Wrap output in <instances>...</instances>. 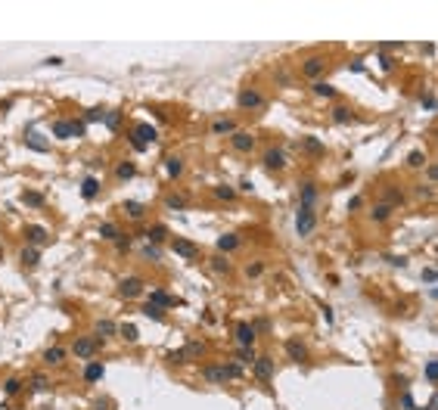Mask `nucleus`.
<instances>
[{
	"mask_svg": "<svg viewBox=\"0 0 438 410\" xmlns=\"http://www.w3.org/2000/svg\"><path fill=\"white\" fill-rule=\"evenodd\" d=\"M361 205H364V199H361V196H354L351 202H348V208H361Z\"/></svg>",
	"mask_w": 438,
	"mask_h": 410,
	"instance_id": "nucleus-59",
	"label": "nucleus"
},
{
	"mask_svg": "<svg viewBox=\"0 0 438 410\" xmlns=\"http://www.w3.org/2000/svg\"><path fill=\"white\" fill-rule=\"evenodd\" d=\"M143 292V280L140 277H128V280H121L118 283V295L121 298H137Z\"/></svg>",
	"mask_w": 438,
	"mask_h": 410,
	"instance_id": "nucleus-7",
	"label": "nucleus"
},
{
	"mask_svg": "<svg viewBox=\"0 0 438 410\" xmlns=\"http://www.w3.org/2000/svg\"><path fill=\"white\" fill-rule=\"evenodd\" d=\"M143 255H146L149 261H159V258H162V252H159V245H146V249H143Z\"/></svg>",
	"mask_w": 438,
	"mask_h": 410,
	"instance_id": "nucleus-49",
	"label": "nucleus"
},
{
	"mask_svg": "<svg viewBox=\"0 0 438 410\" xmlns=\"http://www.w3.org/2000/svg\"><path fill=\"white\" fill-rule=\"evenodd\" d=\"M379 62H383V68H385V72H391V65H395V62L388 59V56H383V59H379Z\"/></svg>",
	"mask_w": 438,
	"mask_h": 410,
	"instance_id": "nucleus-60",
	"label": "nucleus"
},
{
	"mask_svg": "<svg viewBox=\"0 0 438 410\" xmlns=\"http://www.w3.org/2000/svg\"><path fill=\"white\" fill-rule=\"evenodd\" d=\"M252 370H255V376H258L261 382H271V376H274V360H271L268 354H261V357H255Z\"/></svg>",
	"mask_w": 438,
	"mask_h": 410,
	"instance_id": "nucleus-8",
	"label": "nucleus"
},
{
	"mask_svg": "<svg viewBox=\"0 0 438 410\" xmlns=\"http://www.w3.org/2000/svg\"><path fill=\"white\" fill-rule=\"evenodd\" d=\"M351 118H354V115H351L348 106H336V109H332V121H336V124H348Z\"/></svg>",
	"mask_w": 438,
	"mask_h": 410,
	"instance_id": "nucleus-30",
	"label": "nucleus"
},
{
	"mask_svg": "<svg viewBox=\"0 0 438 410\" xmlns=\"http://www.w3.org/2000/svg\"><path fill=\"white\" fill-rule=\"evenodd\" d=\"M261 271H264V264H258V261H255V264L249 267V277H261Z\"/></svg>",
	"mask_w": 438,
	"mask_h": 410,
	"instance_id": "nucleus-55",
	"label": "nucleus"
},
{
	"mask_svg": "<svg viewBox=\"0 0 438 410\" xmlns=\"http://www.w3.org/2000/svg\"><path fill=\"white\" fill-rule=\"evenodd\" d=\"M103 118H106V112H103V109H90V112L84 115V124H90V121H103Z\"/></svg>",
	"mask_w": 438,
	"mask_h": 410,
	"instance_id": "nucleus-46",
	"label": "nucleus"
},
{
	"mask_svg": "<svg viewBox=\"0 0 438 410\" xmlns=\"http://www.w3.org/2000/svg\"><path fill=\"white\" fill-rule=\"evenodd\" d=\"M230 146H233L236 152H252V149H255V137H252L249 131H233V134H230Z\"/></svg>",
	"mask_w": 438,
	"mask_h": 410,
	"instance_id": "nucleus-6",
	"label": "nucleus"
},
{
	"mask_svg": "<svg viewBox=\"0 0 438 410\" xmlns=\"http://www.w3.org/2000/svg\"><path fill=\"white\" fill-rule=\"evenodd\" d=\"M236 245H239V236H236V233H224V236H218V252H221V255L233 252Z\"/></svg>",
	"mask_w": 438,
	"mask_h": 410,
	"instance_id": "nucleus-18",
	"label": "nucleus"
},
{
	"mask_svg": "<svg viewBox=\"0 0 438 410\" xmlns=\"http://www.w3.org/2000/svg\"><path fill=\"white\" fill-rule=\"evenodd\" d=\"M131 137H134V140H140L143 146H149L159 134H156V127H153V124H137L134 131H131Z\"/></svg>",
	"mask_w": 438,
	"mask_h": 410,
	"instance_id": "nucleus-14",
	"label": "nucleus"
},
{
	"mask_svg": "<svg viewBox=\"0 0 438 410\" xmlns=\"http://www.w3.org/2000/svg\"><path fill=\"white\" fill-rule=\"evenodd\" d=\"M118 333H121L124 342H131V345L137 342V339H140V333H137V326H134V323H121V326H118Z\"/></svg>",
	"mask_w": 438,
	"mask_h": 410,
	"instance_id": "nucleus-29",
	"label": "nucleus"
},
{
	"mask_svg": "<svg viewBox=\"0 0 438 410\" xmlns=\"http://www.w3.org/2000/svg\"><path fill=\"white\" fill-rule=\"evenodd\" d=\"M388 218H391V205L383 202V205H376V208H373V221H388Z\"/></svg>",
	"mask_w": 438,
	"mask_h": 410,
	"instance_id": "nucleus-39",
	"label": "nucleus"
},
{
	"mask_svg": "<svg viewBox=\"0 0 438 410\" xmlns=\"http://www.w3.org/2000/svg\"><path fill=\"white\" fill-rule=\"evenodd\" d=\"M22 202L38 208V205H44V196H41V193H22Z\"/></svg>",
	"mask_w": 438,
	"mask_h": 410,
	"instance_id": "nucleus-43",
	"label": "nucleus"
},
{
	"mask_svg": "<svg viewBox=\"0 0 438 410\" xmlns=\"http://www.w3.org/2000/svg\"><path fill=\"white\" fill-rule=\"evenodd\" d=\"M47 389H50V382H47V376H41V373H38V376L31 379V392H47Z\"/></svg>",
	"mask_w": 438,
	"mask_h": 410,
	"instance_id": "nucleus-42",
	"label": "nucleus"
},
{
	"mask_svg": "<svg viewBox=\"0 0 438 410\" xmlns=\"http://www.w3.org/2000/svg\"><path fill=\"white\" fill-rule=\"evenodd\" d=\"M0 410H9V407H6V404H0Z\"/></svg>",
	"mask_w": 438,
	"mask_h": 410,
	"instance_id": "nucleus-62",
	"label": "nucleus"
},
{
	"mask_svg": "<svg viewBox=\"0 0 438 410\" xmlns=\"http://www.w3.org/2000/svg\"><path fill=\"white\" fill-rule=\"evenodd\" d=\"M124 212H128V218H134V221H140V218L146 215V208H143L140 202H131V199H128V202H124Z\"/></svg>",
	"mask_w": 438,
	"mask_h": 410,
	"instance_id": "nucleus-33",
	"label": "nucleus"
},
{
	"mask_svg": "<svg viewBox=\"0 0 438 410\" xmlns=\"http://www.w3.org/2000/svg\"><path fill=\"white\" fill-rule=\"evenodd\" d=\"M255 330H261V333H268V330H271V323H268V320H258V323H255Z\"/></svg>",
	"mask_w": 438,
	"mask_h": 410,
	"instance_id": "nucleus-57",
	"label": "nucleus"
},
{
	"mask_svg": "<svg viewBox=\"0 0 438 410\" xmlns=\"http://www.w3.org/2000/svg\"><path fill=\"white\" fill-rule=\"evenodd\" d=\"M115 249H118V252H128V249H131V239H128V236H124V233H121V236L115 239Z\"/></svg>",
	"mask_w": 438,
	"mask_h": 410,
	"instance_id": "nucleus-50",
	"label": "nucleus"
},
{
	"mask_svg": "<svg viewBox=\"0 0 438 410\" xmlns=\"http://www.w3.org/2000/svg\"><path fill=\"white\" fill-rule=\"evenodd\" d=\"M140 314H143V317H149V320H159V323H162V320H165V311H162V308H159V304H153V301H146V304H143V311H140Z\"/></svg>",
	"mask_w": 438,
	"mask_h": 410,
	"instance_id": "nucleus-23",
	"label": "nucleus"
},
{
	"mask_svg": "<svg viewBox=\"0 0 438 410\" xmlns=\"http://www.w3.org/2000/svg\"><path fill=\"white\" fill-rule=\"evenodd\" d=\"M115 333H118V326H115L112 320H100L97 323V336L103 339V336H115Z\"/></svg>",
	"mask_w": 438,
	"mask_h": 410,
	"instance_id": "nucleus-37",
	"label": "nucleus"
},
{
	"mask_svg": "<svg viewBox=\"0 0 438 410\" xmlns=\"http://www.w3.org/2000/svg\"><path fill=\"white\" fill-rule=\"evenodd\" d=\"M183 205H187L183 196H165V208H183Z\"/></svg>",
	"mask_w": 438,
	"mask_h": 410,
	"instance_id": "nucleus-44",
	"label": "nucleus"
},
{
	"mask_svg": "<svg viewBox=\"0 0 438 410\" xmlns=\"http://www.w3.org/2000/svg\"><path fill=\"white\" fill-rule=\"evenodd\" d=\"M3 389H6V395H19V389H22V379H16V376H9V379H6V385H3Z\"/></svg>",
	"mask_w": 438,
	"mask_h": 410,
	"instance_id": "nucleus-45",
	"label": "nucleus"
},
{
	"mask_svg": "<svg viewBox=\"0 0 438 410\" xmlns=\"http://www.w3.org/2000/svg\"><path fill=\"white\" fill-rule=\"evenodd\" d=\"M261 162H264V168H268V171H283V168H286V156H283V149H268Z\"/></svg>",
	"mask_w": 438,
	"mask_h": 410,
	"instance_id": "nucleus-10",
	"label": "nucleus"
},
{
	"mask_svg": "<svg viewBox=\"0 0 438 410\" xmlns=\"http://www.w3.org/2000/svg\"><path fill=\"white\" fill-rule=\"evenodd\" d=\"M202 376L209 379V382H227L230 376H227V370H224V364L218 367V364H209V367H202Z\"/></svg>",
	"mask_w": 438,
	"mask_h": 410,
	"instance_id": "nucleus-15",
	"label": "nucleus"
},
{
	"mask_svg": "<svg viewBox=\"0 0 438 410\" xmlns=\"http://www.w3.org/2000/svg\"><path fill=\"white\" fill-rule=\"evenodd\" d=\"M25 143H28L31 149H38V152H47V149H50L47 143H44V140H38V134H28V137H25Z\"/></svg>",
	"mask_w": 438,
	"mask_h": 410,
	"instance_id": "nucleus-41",
	"label": "nucleus"
},
{
	"mask_svg": "<svg viewBox=\"0 0 438 410\" xmlns=\"http://www.w3.org/2000/svg\"><path fill=\"white\" fill-rule=\"evenodd\" d=\"M215 199H221V202H233L236 190H233V186H227V183H218L215 186Z\"/></svg>",
	"mask_w": 438,
	"mask_h": 410,
	"instance_id": "nucleus-26",
	"label": "nucleus"
},
{
	"mask_svg": "<svg viewBox=\"0 0 438 410\" xmlns=\"http://www.w3.org/2000/svg\"><path fill=\"white\" fill-rule=\"evenodd\" d=\"M115 174H118V177H121V180H128V177H134V174H137V168L131 165V162H121V165H118V168H115Z\"/></svg>",
	"mask_w": 438,
	"mask_h": 410,
	"instance_id": "nucleus-38",
	"label": "nucleus"
},
{
	"mask_svg": "<svg viewBox=\"0 0 438 410\" xmlns=\"http://www.w3.org/2000/svg\"><path fill=\"white\" fill-rule=\"evenodd\" d=\"M423 109H435V93H426V97H423Z\"/></svg>",
	"mask_w": 438,
	"mask_h": 410,
	"instance_id": "nucleus-53",
	"label": "nucleus"
},
{
	"mask_svg": "<svg viewBox=\"0 0 438 410\" xmlns=\"http://www.w3.org/2000/svg\"><path fill=\"white\" fill-rule=\"evenodd\" d=\"M171 252L180 255V258H199V245L190 242V239H180V236L171 239Z\"/></svg>",
	"mask_w": 438,
	"mask_h": 410,
	"instance_id": "nucleus-5",
	"label": "nucleus"
},
{
	"mask_svg": "<svg viewBox=\"0 0 438 410\" xmlns=\"http://www.w3.org/2000/svg\"><path fill=\"white\" fill-rule=\"evenodd\" d=\"M413 410H435V398H432V401L426 404V407H413Z\"/></svg>",
	"mask_w": 438,
	"mask_h": 410,
	"instance_id": "nucleus-61",
	"label": "nucleus"
},
{
	"mask_svg": "<svg viewBox=\"0 0 438 410\" xmlns=\"http://www.w3.org/2000/svg\"><path fill=\"white\" fill-rule=\"evenodd\" d=\"M165 168H168V174H171V177H180V171H183V162H180L177 156H171V159H165Z\"/></svg>",
	"mask_w": 438,
	"mask_h": 410,
	"instance_id": "nucleus-36",
	"label": "nucleus"
},
{
	"mask_svg": "<svg viewBox=\"0 0 438 410\" xmlns=\"http://www.w3.org/2000/svg\"><path fill=\"white\" fill-rule=\"evenodd\" d=\"M212 271H215V274H230V261H227V255H221V252L215 255V258H212Z\"/></svg>",
	"mask_w": 438,
	"mask_h": 410,
	"instance_id": "nucleus-31",
	"label": "nucleus"
},
{
	"mask_svg": "<svg viewBox=\"0 0 438 410\" xmlns=\"http://www.w3.org/2000/svg\"><path fill=\"white\" fill-rule=\"evenodd\" d=\"M320 199V190H317V183H302V193H298V202H302V208H314V202Z\"/></svg>",
	"mask_w": 438,
	"mask_h": 410,
	"instance_id": "nucleus-11",
	"label": "nucleus"
},
{
	"mask_svg": "<svg viewBox=\"0 0 438 410\" xmlns=\"http://www.w3.org/2000/svg\"><path fill=\"white\" fill-rule=\"evenodd\" d=\"M84 379H87V382H100V379H103V364L90 360V364L84 367Z\"/></svg>",
	"mask_w": 438,
	"mask_h": 410,
	"instance_id": "nucleus-24",
	"label": "nucleus"
},
{
	"mask_svg": "<svg viewBox=\"0 0 438 410\" xmlns=\"http://www.w3.org/2000/svg\"><path fill=\"white\" fill-rule=\"evenodd\" d=\"M62 357H65V348H59V345H53V348L44 351V364H50V367L62 364Z\"/></svg>",
	"mask_w": 438,
	"mask_h": 410,
	"instance_id": "nucleus-20",
	"label": "nucleus"
},
{
	"mask_svg": "<svg viewBox=\"0 0 438 410\" xmlns=\"http://www.w3.org/2000/svg\"><path fill=\"white\" fill-rule=\"evenodd\" d=\"M324 68H327V59H324V56H308V59L302 62V72H305L308 78H320V75H324Z\"/></svg>",
	"mask_w": 438,
	"mask_h": 410,
	"instance_id": "nucleus-9",
	"label": "nucleus"
},
{
	"mask_svg": "<svg viewBox=\"0 0 438 410\" xmlns=\"http://www.w3.org/2000/svg\"><path fill=\"white\" fill-rule=\"evenodd\" d=\"M302 149L311 152V156H324V143H320L317 137H305V140H302Z\"/></svg>",
	"mask_w": 438,
	"mask_h": 410,
	"instance_id": "nucleus-25",
	"label": "nucleus"
},
{
	"mask_svg": "<svg viewBox=\"0 0 438 410\" xmlns=\"http://www.w3.org/2000/svg\"><path fill=\"white\" fill-rule=\"evenodd\" d=\"M38 261H41V252L34 249V245L22 249V264H25V267H38Z\"/></svg>",
	"mask_w": 438,
	"mask_h": 410,
	"instance_id": "nucleus-27",
	"label": "nucleus"
},
{
	"mask_svg": "<svg viewBox=\"0 0 438 410\" xmlns=\"http://www.w3.org/2000/svg\"><path fill=\"white\" fill-rule=\"evenodd\" d=\"M236 342H239V348H252L255 345V326L252 323H236Z\"/></svg>",
	"mask_w": 438,
	"mask_h": 410,
	"instance_id": "nucleus-12",
	"label": "nucleus"
},
{
	"mask_svg": "<svg viewBox=\"0 0 438 410\" xmlns=\"http://www.w3.org/2000/svg\"><path fill=\"white\" fill-rule=\"evenodd\" d=\"M97 193H100V180H97V177H84L81 196H84V199H97Z\"/></svg>",
	"mask_w": 438,
	"mask_h": 410,
	"instance_id": "nucleus-22",
	"label": "nucleus"
},
{
	"mask_svg": "<svg viewBox=\"0 0 438 410\" xmlns=\"http://www.w3.org/2000/svg\"><path fill=\"white\" fill-rule=\"evenodd\" d=\"M286 354H289V360H308V348L302 342H295V339H289L286 342Z\"/></svg>",
	"mask_w": 438,
	"mask_h": 410,
	"instance_id": "nucleus-16",
	"label": "nucleus"
},
{
	"mask_svg": "<svg viewBox=\"0 0 438 410\" xmlns=\"http://www.w3.org/2000/svg\"><path fill=\"white\" fill-rule=\"evenodd\" d=\"M236 103H239V109H261L264 106V97H261L255 87H246V90H239Z\"/></svg>",
	"mask_w": 438,
	"mask_h": 410,
	"instance_id": "nucleus-4",
	"label": "nucleus"
},
{
	"mask_svg": "<svg viewBox=\"0 0 438 410\" xmlns=\"http://www.w3.org/2000/svg\"><path fill=\"white\" fill-rule=\"evenodd\" d=\"M407 165H410V168H423V165H426V156H423L420 149H413L410 156H407Z\"/></svg>",
	"mask_w": 438,
	"mask_h": 410,
	"instance_id": "nucleus-40",
	"label": "nucleus"
},
{
	"mask_svg": "<svg viewBox=\"0 0 438 410\" xmlns=\"http://www.w3.org/2000/svg\"><path fill=\"white\" fill-rule=\"evenodd\" d=\"M149 301L159 304V308H174V304H177V298H174V295H168V292H162V289L149 292Z\"/></svg>",
	"mask_w": 438,
	"mask_h": 410,
	"instance_id": "nucleus-17",
	"label": "nucleus"
},
{
	"mask_svg": "<svg viewBox=\"0 0 438 410\" xmlns=\"http://www.w3.org/2000/svg\"><path fill=\"white\" fill-rule=\"evenodd\" d=\"M146 239L153 242V245L165 242V239H168V227H165V224H156V227H149V230H146Z\"/></svg>",
	"mask_w": 438,
	"mask_h": 410,
	"instance_id": "nucleus-19",
	"label": "nucleus"
},
{
	"mask_svg": "<svg viewBox=\"0 0 438 410\" xmlns=\"http://www.w3.org/2000/svg\"><path fill=\"white\" fill-rule=\"evenodd\" d=\"M118 118H121L118 112H106V118H103V121H106L109 127H118Z\"/></svg>",
	"mask_w": 438,
	"mask_h": 410,
	"instance_id": "nucleus-52",
	"label": "nucleus"
},
{
	"mask_svg": "<svg viewBox=\"0 0 438 410\" xmlns=\"http://www.w3.org/2000/svg\"><path fill=\"white\" fill-rule=\"evenodd\" d=\"M100 236L103 239H118L121 233H118V227H115L112 221H106V224H100Z\"/></svg>",
	"mask_w": 438,
	"mask_h": 410,
	"instance_id": "nucleus-35",
	"label": "nucleus"
},
{
	"mask_svg": "<svg viewBox=\"0 0 438 410\" xmlns=\"http://www.w3.org/2000/svg\"><path fill=\"white\" fill-rule=\"evenodd\" d=\"M44 65H62L59 56H50V59H44Z\"/></svg>",
	"mask_w": 438,
	"mask_h": 410,
	"instance_id": "nucleus-58",
	"label": "nucleus"
},
{
	"mask_svg": "<svg viewBox=\"0 0 438 410\" xmlns=\"http://www.w3.org/2000/svg\"><path fill=\"white\" fill-rule=\"evenodd\" d=\"M25 239L31 245H44V242L50 239V233H47V227H41V224H28L25 227Z\"/></svg>",
	"mask_w": 438,
	"mask_h": 410,
	"instance_id": "nucleus-13",
	"label": "nucleus"
},
{
	"mask_svg": "<svg viewBox=\"0 0 438 410\" xmlns=\"http://www.w3.org/2000/svg\"><path fill=\"white\" fill-rule=\"evenodd\" d=\"M233 131H236V124L230 121V118H221V121L212 124V134H233Z\"/></svg>",
	"mask_w": 438,
	"mask_h": 410,
	"instance_id": "nucleus-34",
	"label": "nucleus"
},
{
	"mask_svg": "<svg viewBox=\"0 0 438 410\" xmlns=\"http://www.w3.org/2000/svg\"><path fill=\"white\" fill-rule=\"evenodd\" d=\"M317 227V212L314 208H302L298 205V215H295V233L298 236H311V230Z\"/></svg>",
	"mask_w": 438,
	"mask_h": 410,
	"instance_id": "nucleus-1",
	"label": "nucleus"
},
{
	"mask_svg": "<svg viewBox=\"0 0 438 410\" xmlns=\"http://www.w3.org/2000/svg\"><path fill=\"white\" fill-rule=\"evenodd\" d=\"M84 131H87L84 121H53V137H59V140L84 137Z\"/></svg>",
	"mask_w": 438,
	"mask_h": 410,
	"instance_id": "nucleus-2",
	"label": "nucleus"
},
{
	"mask_svg": "<svg viewBox=\"0 0 438 410\" xmlns=\"http://www.w3.org/2000/svg\"><path fill=\"white\" fill-rule=\"evenodd\" d=\"M398 202H401V190H385V205L395 208Z\"/></svg>",
	"mask_w": 438,
	"mask_h": 410,
	"instance_id": "nucleus-47",
	"label": "nucleus"
},
{
	"mask_svg": "<svg viewBox=\"0 0 438 410\" xmlns=\"http://www.w3.org/2000/svg\"><path fill=\"white\" fill-rule=\"evenodd\" d=\"M314 93H317V97H324V100H332V97H336V87L327 84V81H314Z\"/></svg>",
	"mask_w": 438,
	"mask_h": 410,
	"instance_id": "nucleus-28",
	"label": "nucleus"
},
{
	"mask_svg": "<svg viewBox=\"0 0 438 410\" xmlns=\"http://www.w3.org/2000/svg\"><path fill=\"white\" fill-rule=\"evenodd\" d=\"M401 404H404V407H407V410H413V398H410V395H407V392H404V398H401Z\"/></svg>",
	"mask_w": 438,
	"mask_h": 410,
	"instance_id": "nucleus-56",
	"label": "nucleus"
},
{
	"mask_svg": "<svg viewBox=\"0 0 438 410\" xmlns=\"http://www.w3.org/2000/svg\"><path fill=\"white\" fill-rule=\"evenodd\" d=\"M423 280H426V283H435V280H438L435 267H426V271H423Z\"/></svg>",
	"mask_w": 438,
	"mask_h": 410,
	"instance_id": "nucleus-54",
	"label": "nucleus"
},
{
	"mask_svg": "<svg viewBox=\"0 0 438 410\" xmlns=\"http://www.w3.org/2000/svg\"><path fill=\"white\" fill-rule=\"evenodd\" d=\"M224 370H227V376H230V379H236V376H243V367H239V364H227Z\"/></svg>",
	"mask_w": 438,
	"mask_h": 410,
	"instance_id": "nucleus-51",
	"label": "nucleus"
},
{
	"mask_svg": "<svg viewBox=\"0 0 438 410\" xmlns=\"http://www.w3.org/2000/svg\"><path fill=\"white\" fill-rule=\"evenodd\" d=\"M426 379L435 385V379H438V364H435V360H429V364H426Z\"/></svg>",
	"mask_w": 438,
	"mask_h": 410,
	"instance_id": "nucleus-48",
	"label": "nucleus"
},
{
	"mask_svg": "<svg viewBox=\"0 0 438 410\" xmlns=\"http://www.w3.org/2000/svg\"><path fill=\"white\" fill-rule=\"evenodd\" d=\"M202 351H205V345H202V342H187V345L180 348V357H183V364H187L190 357H199Z\"/></svg>",
	"mask_w": 438,
	"mask_h": 410,
	"instance_id": "nucleus-21",
	"label": "nucleus"
},
{
	"mask_svg": "<svg viewBox=\"0 0 438 410\" xmlns=\"http://www.w3.org/2000/svg\"><path fill=\"white\" fill-rule=\"evenodd\" d=\"M100 345H103L100 336H81V339H75L72 351H75V357H94Z\"/></svg>",
	"mask_w": 438,
	"mask_h": 410,
	"instance_id": "nucleus-3",
	"label": "nucleus"
},
{
	"mask_svg": "<svg viewBox=\"0 0 438 410\" xmlns=\"http://www.w3.org/2000/svg\"><path fill=\"white\" fill-rule=\"evenodd\" d=\"M255 357H258V354H255V348H239V351H236V360H239V367H246V364L252 367V364H255Z\"/></svg>",
	"mask_w": 438,
	"mask_h": 410,
	"instance_id": "nucleus-32",
	"label": "nucleus"
}]
</instances>
